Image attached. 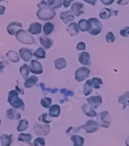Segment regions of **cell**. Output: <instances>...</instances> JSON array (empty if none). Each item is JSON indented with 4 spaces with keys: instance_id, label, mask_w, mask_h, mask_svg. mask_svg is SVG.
<instances>
[{
    "instance_id": "obj_52",
    "label": "cell",
    "mask_w": 129,
    "mask_h": 146,
    "mask_svg": "<svg viewBox=\"0 0 129 146\" xmlns=\"http://www.w3.org/2000/svg\"><path fill=\"white\" fill-rule=\"evenodd\" d=\"M125 145H126V146H129V137L127 138V140L125 141Z\"/></svg>"
},
{
    "instance_id": "obj_27",
    "label": "cell",
    "mask_w": 129,
    "mask_h": 146,
    "mask_svg": "<svg viewBox=\"0 0 129 146\" xmlns=\"http://www.w3.org/2000/svg\"><path fill=\"white\" fill-rule=\"evenodd\" d=\"M71 141L74 146H84V139L79 135H72Z\"/></svg>"
},
{
    "instance_id": "obj_10",
    "label": "cell",
    "mask_w": 129,
    "mask_h": 146,
    "mask_svg": "<svg viewBox=\"0 0 129 146\" xmlns=\"http://www.w3.org/2000/svg\"><path fill=\"white\" fill-rule=\"evenodd\" d=\"M84 129L87 133H94L99 129V125L95 121L89 120L84 125Z\"/></svg>"
},
{
    "instance_id": "obj_2",
    "label": "cell",
    "mask_w": 129,
    "mask_h": 146,
    "mask_svg": "<svg viewBox=\"0 0 129 146\" xmlns=\"http://www.w3.org/2000/svg\"><path fill=\"white\" fill-rule=\"evenodd\" d=\"M8 101L11 106L14 108L24 109V108H25L24 102L19 98V92H17L16 90H13L9 91Z\"/></svg>"
},
{
    "instance_id": "obj_23",
    "label": "cell",
    "mask_w": 129,
    "mask_h": 146,
    "mask_svg": "<svg viewBox=\"0 0 129 146\" xmlns=\"http://www.w3.org/2000/svg\"><path fill=\"white\" fill-rule=\"evenodd\" d=\"M38 81V78L36 76H30L29 78H27L25 83H24V87L25 88H30L33 87Z\"/></svg>"
},
{
    "instance_id": "obj_11",
    "label": "cell",
    "mask_w": 129,
    "mask_h": 146,
    "mask_svg": "<svg viewBox=\"0 0 129 146\" xmlns=\"http://www.w3.org/2000/svg\"><path fill=\"white\" fill-rule=\"evenodd\" d=\"M84 5L82 3H80V2L74 3L71 6L72 13L76 16H80L84 13Z\"/></svg>"
},
{
    "instance_id": "obj_41",
    "label": "cell",
    "mask_w": 129,
    "mask_h": 146,
    "mask_svg": "<svg viewBox=\"0 0 129 146\" xmlns=\"http://www.w3.org/2000/svg\"><path fill=\"white\" fill-rule=\"evenodd\" d=\"M47 116H48V114L47 113H44V114H41L39 117V120L43 121V122L44 123H47V124H49V123L51 122V120L50 119H48L47 118Z\"/></svg>"
},
{
    "instance_id": "obj_33",
    "label": "cell",
    "mask_w": 129,
    "mask_h": 146,
    "mask_svg": "<svg viewBox=\"0 0 129 146\" xmlns=\"http://www.w3.org/2000/svg\"><path fill=\"white\" fill-rule=\"evenodd\" d=\"M91 92H92L91 80H87L84 84V94L85 96H87L89 95Z\"/></svg>"
},
{
    "instance_id": "obj_25",
    "label": "cell",
    "mask_w": 129,
    "mask_h": 146,
    "mask_svg": "<svg viewBox=\"0 0 129 146\" xmlns=\"http://www.w3.org/2000/svg\"><path fill=\"white\" fill-rule=\"evenodd\" d=\"M54 65H55L56 69L62 70L65 68L66 66V61L64 58H57L54 60Z\"/></svg>"
},
{
    "instance_id": "obj_36",
    "label": "cell",
    "mask_w": 129,
    "mask_h": 146,
    "mask_svg": "<svg viewBox=\"0 0 129 146\" xmlns=\"http://www.w3.org/2000/svg\"><path fill=\"white\" fill-rule=\"evenodd\" d=\"M91 84H92V87H94L95 89H99L100 85L103 84V81L100 78L94 77L91 80Z\"/></svg>"
},
{
    "instance_id": "obj_12",
    "label": "cell",
    "mask_w": 129,
    "mask_h": 146,
    "mask_svg": "<svg viewBox=\"0 0 129 146\" xmlns=\"http://www.w3.org/2000/svg\"><path fill=\"white\" fill-rule=\"evenodd\" d=\"M87 102L92 108H98L102 103V98L100 96H91L87 98Z\"/></svg>"
},
{
    "instance_id": "obj_8",
    "label": "cell",
    "mask_w": 129,
    "mask_h": 146,
    "mask_svg": "<svg viewBox=\"0 0 129 146\" xmlns=\"http://www.w3.org/2000/svg\"><path fill=\"white\" fill-rule=\"evenodd\" d=\"M29 71L35 74H41L43 70V66L40 62L37 61V60H32L30 65H29Z\"/></svg>"
},
{
    "instance_id": "obj_31",
    "label": "cell",
    "mask_w": 129,
    "mask_h": 146,
    "mask_svg": "<svg viewBox=\"0 0 129 146\" xmlns=\"http://www.w3.org/2000/svg\"><path fill=\"white\" fill-rule=\"evenodd\" d=\"M19 72H20V74H21L22 76L23 77V78L27 79V77H29V67L28 66L27 64H24V65H23V66L20 67Z\"/></svg>"
},
{
    "instance_id": "obj_46",
    "label": "cell",
    "mask_w": 129,
    "mask_h": 146,
    "mask_svg": "<svg viewBox=\"0 0 129 146\" xmlns=\"http://www.w3.org/2000/svg\"><path fill=\"white\" fill-rule=\"evenodd\" d=\"M129 3V0H118L117 4L120 5H126Z\"/></svg>"
},
{
    "instance_id": "obj_48",
    "label": "cell",
    "mask_w": 129,
    "mask_h": 146,
    "mask_svg": "<svg viewBox=\"0 0 129 146\" xmlns=\"http://www.w3.org/2000/svg\"><path fill=\"white\" fill-rule=\"evenodd\" d=\"M85 3H87L90 5H95L96 3H97V0H84Z\"/></svg>"
},
{
    "instance_id": "obj_40",
    "label": "cell",
    "mask_w": 129,
    "mask_h": 146,
    "mask_svg": "<svg viewBox=\"0 0 129 146\" xmlns=\"http://www.w3.org/2000/svg\"><path fill=\"white\" fill-rule=\"evenodd\" d=\"M129 98V92H126V93L124 94V95L122 96H120L119 97V99H118V101L119 103H121V104H125V102L128 101V98Z\"/></svg>"
},
{
    "instance_id": "obj_14",
    "label": "cell",
    "mask_w": 129,
    "mask_h": 146,
    "mask_svg": "<svg viewBox=\"0 0 129 146\" xmlns=\"http://www.w3.org/2000/svg\"><path fill=\"white\" fill-rule=\"evenodd\" d=\"M28 31L33 35L40 34L42 32V25L40 23H33L30 24Z\"/></svg>"
},
{
    "instance_id": "obj_15",
    "label": "cell",
    "mask_w": 129,
    "mask_h": 146,
    "mask_svg": "<svg viewBox=\"0 0 129 146\" xmlns=\"http://www.w3.org/2000/svg\"><path fill=\"white\" fill-rule=\"evenodd\" d=\"M61 19L62 21H63V23L65 24H67L69 23H70L71 21H73L74 19V14L72 13L71 11H65V12H63L61 13Z\"/></svg>"
},
{
    "instance_id": "obj_47",
    "label": "cell",
    "mask_w": 129,
    "mask_h": 146,
    "mask_svg": "<svg viewBox=\"0 0 129 146\" xmlns=\"http://www.w3.org/2000/svg\"><path fill=\"white\" fill-rule=\"evenodd\" d=\"M114 0H100V2L105 5H111L114 3Z\"/></svg>"
},
{
    "instance_id": "obj_7",
    "label": "cell",
    "mask_w": 129,
    "mask_h": 146,
    "mask_svg": "<svg viewBox=\"0 0 129 146\" xmlns=\"http://www.w3.org/2000/svg\"><path fill=\"white\" fill-rule=\"evenodd\" d=\"M34 131L37 135H47L50 134V127L48 125H42L36 123L34 125Z\"/></svg>"
},
{
    "instance_id": "obj_20",
    "label": "cell",
    "mask_w": 129,
    "mask_h": 146,
    "mask_svg": "<svg viewBox=\"0 0 129 146\" xmlns=\"http://www.w3.org/2000/svg\"><path fill=\"white\" fill-rule=\"evenodd\" d=\"M66 31L70 34V36H76V35L78 34L79 33V29H78V26L76 23H71L68 25L67 27V29H66Z\"/></svg>"
},
{
    "instance_id": "obj_9",
    "label": "cell",
    "mask_w": 129,
    "mask_h": 146,
    "mask_svg": "<svg viewBox=\"0 0 129 146\" xmlns=\"http://www.w3.org/2000/svg\"><path fill=\"white\" fill-rule=\"evenodd\" d=\"M22 27H23V25H22L21 23H19V22H12L7 26L6 29H7V32L9 33V34L13 36V35L16 34V33L22 29Z\"/></svg>"
},
{
    "instance_id": "obj_3",
    "label": "cell",
    "mask_w": 129,
    "mask_h": 146,
    "mask_svg": "<svg viewBox=\"0 0 129 146\" xmlns=\"http://www.w3.org/2000/svg\"><path fill=\"white\" fill-rule=\"evenodd\" d=\"M88 33L90 35L96 36L100 33L102 30V24L97 18H90L88 20Z\"/></svg>"
},
{
    "instance_id": "obj_17",
    "label": "cell",
    "mask_w": 129,
    "mask_h": 146,
    "mask_svg": "<svg viewBox=\"0 0 129 146\" xmlns=\"http://www.w3.org/2000/svg\"><path fill=\"white\" fill-rule=\"evenodd\" d=\"M79 62L83 65L85 66H90V56L87 52H82L79 56Z\"/></svg>"
},
{
    "instance_id": "obj_32",
    "label": "cell",
    "mask_w": 129,
    "mask_h": 146,
    "mask_svg": "<svg viewBox=\"0 0 129 146\" xmlns=\"http://www.w3.org/2000/svg\"><path fill=\"white\" fill-rule=\"evenodd\" d=\"M32 135L30 134H26V133H21L18 136V141H23V142H29L31 141Z\"/></svg>"
},
{
    "instance_id": "obj_16",
    "label": "cell",
    "mask_w": 129,
    "mask_h": 146,
    "mask_svg": "<svg viewBox=\"0 0 129 146\" xmlns=\"http://www.w3.org/2000/svg\"><path fill=\"white\" fill-rule=\"evenodd\" d=\"M19 52L21 58L24 61H30V60L32 59V56H33L31 50H29V49H27V48H21Z\"/></svg>"
},
{
    "instance_id": "obj_1",
    "label": "cell",
    "mask_w": 129,
    "mask_h": 146,
    "mask_svg": "<svg viewBox=\"0 0 129 146\" xmlns=\"http://www.w3.org/2000/svg\"><path fill=\"white\" fill-rule=\"evenodd\" d=\"M37 6L39 8V10L37 12V16L41 20L48 21L53 19L56 16L54 9L49 7L47 3H46L44 0L41 1Z\"/></svg>"
},
{
    "instance_id": "obj_29",
    "label": "cell",
    "mask_w": 129,
    "mask_h": 146,
    "mask_svg": "<svg viewBox=\"0 0 129 146\" xmlns=\"http://www.w3.org/2000/svg\"><path fill=\"white\" fill-rule=\"evenodd\" d=\"M54 29V25L52 23L47 22L43 26V33L45 35H50Z\"/></svg>"
},
{
    "instance_id": "obj_49",
    "label": "cell",
    "mask_w": 129,
    "mask_h": 146,
    "mask_svg": "<svg viewBox=\"0 0 129 146\" xmlns=\"http://www.w3.org/2000/svg\"><path fill=\"white\" fill-rule=\"evenodd\" d=\"M5 12V6H3V5H0V15H1V16L4 15Z\"/></svg>"
},
{
    "instance_id": "obj_39",
    "label": "cell",
    "mask_w": 129,
    "mask_h": 146,
    "mask_svg": "<svg viewBox=\"0 0 129 146\" xmlns=\"http://www.w3.org/2000/svg\"><path fill=\"white\" fill-rule=\"evenodd\" d=\"M34 146H45V139L43 138H37L33 142Z\"/></svg>"
},
{
    "instance_id": "obj_19",
    "label": "cell",
    "mask_w": 129,
    "mask_h": 146,
    "mask_svg": "<svg viewBox=\"0 0 129 146\" xmlns=\"http://www.w3.org/2000/svg\"><path fill=\"white\" fill-rule=\"evenodd\" d=\"M82 110L87 116L88 117H95L97 115V113L94 110L91 108L90 106H89L88 104H83L82 105Z\"/></svg>"
},
{
    "instance_id": "obj_24",
    "label": "cell",
    "mask_w": 129,
    "mask_h": 146,
    "mask_svg": "<svg viewBox=\"0 0 129 146\" xmlns=\"http://www.w3.org/2000/svg\"><path fill=\"white\" fill-rule=\"evenodd\" d=\"M6 56L13 63H17V62L19 61V56L16 51L9 50L6 53Z\"/></svg>"
},
{
    "instance_id": "obj_30",
    "label": "cell",
    "mask_w": 129,
    "mask_h": 146,
    "mask_svg": "<svg viewBox=\"0 0 129 146\" xmlns=\"http://www.w3.org/2000/svg\"><path fill=\"white\" fill-rule=\"evenodd\" d=\"M78 29L82 31V32H85V31H87L88 30V21L84 19H80L79 22H78Z\"/></svg>"
},
{
    "instance_id": "obj_26",
    "label": "cell",
    "mask_w": 129,
    "mask_h": 146,
    "mask_svg": "<svg viewBox=\"0 0 129 146\" xmlns=\"http://www.w3.org/2000/svg\"><path fill=\"white\" fill-rule=\"evenodd\" d=\"M12 141H13V135H3L1 137L2 146H10Z\"/></svg>"
},
{
    "instance_id": "obj_13",
    "label": "cell",
    "mask_w": 129,
    "mask_h": 146,
    "mask_svg": "<svg viewBox=\"0 0 129 146\" xmlns=\"http://www.w3.org/2000/svg\"><path fill=\"white\" fill-rule=\"evenodd\" d=\"M118 13V11H113L111 10L110 9L108 8H104L100 12V14H99V16L101 19H109L111 16H116L117 14Z\"/></svg>"
},
{
    "instance_id": "obj_50",
    "label": "cell",
    "mask_w": 129,
    "mask_h": 146,
    "mask_svg": "<svg viewBox=\"0 0 129 146\" xmlns=\"http://www.w3.org/2000/svg\"><path fill=\"white\" fill-rule=\"evenodd\" d=\"M4 68H5V64L3 62L0 61V73L3 71Z\"/></svg>"
},
{
    "instance_id": "obj_35",
    "label": "cell",
    "mask_w": 129,
    "mask_h": 146,
    "mask_svg": "<svg viewBox=\"0 0 129 146\" xmlns=\"http://www.w3.org/2000/svg\"><path fill=\"white\" fill-rule=\"evenodd\" d=\"M35 57H37V59H44L46 58V52L43 49V48L40 47L37 49V50L33 53Z\"/></svg>"
},
{
    "instance_id": "obj_28",
    "label": "cell",
    "mask_w": 129,
    "mask_h": 146,
    "mask_svg": "<svg viewBox=\"0 0 129 146\" xmlns=\"http://www.w3.org/2000/svg\"><path fill=\"white\" fill-rule=\"evenodd\" d=\"M47 4L51 9H59L63 5V2L61 0H47Z\"/></svg>"
},
{
    "instance_id": "obj_42",
    "label": "cell",
    "mask_w": 129,
    "mask_h": 146,
    "mask_svg": "<svg viewBox=\"0 0 129 146\" xmlns=\"http://www.w3.org/2000/svg\"><path fill=\"white\" fill-rule=\"evenodd\" d=\"M120 33L122 36L124 37H128L129 36V27H123L122 29L120 30Z\"/></svg>"
},
{
    "instance_id": "obj_38",
    "label": "cell",
    "mask_w": 129,
    "mask_h": 146,
    "mask_svg": "<svg viewBox=\"0 0 129 146\" xmlns=\"http://www.w3.org/2000/svg\"><path fill=\"white\" fill-rule=\"evenodd\" d=\"M106 41L109 43H112L115 41V36H114V35L113 34V33L112 32H108L106 35Z\"/></svg>"
},
{
    "instance_id": "obj_51",
    "label": "cell",
    "mask_w": 129,
    "mask_h": 146,
    "mask_svg": "<svg viewBox=\"0 0 129 146\" xmlns=\"http://www.w3.org/2000/svg\"><path fill=\"white\" fill-rule=\"evenodd\" d=\"M16 91H19V92H20V93H21L22 94H24V91H23V90H21L20 88H19L18 86H16Z\"/></svg>"
},
{
    "instance_id": "obj_34",
    "label": "cell",
    "mask_w": 129,
    "mask_h": 146,
    "mask_svg": "<svg viewBox=\"0 0 129 146\" xmlns=\"http://www.w3.org/2000/svg\"><path fill=\"white\" fill-rule=\"evenodd\" d=\"M28 126H29V123L27 121V120H21V121L19 122V125L18 126H17V130H18L19 131H23L27 130Z\"/></svg>"
},
{
    "instance_id": "obj_44",
    "label": "cell",
    "mask_w": 129,
    "mask_h": 146,
    "mask_svg": "<svg viewBox=\"0 0 129 146\" xmlns=\"http://www.w3.org/2000/svg\"><path fill=\"white\" fill-rule=\"evenodd\" d=\"M61 93L63 94V95L65 96H73L74 95V92L71 91V90H68L66 89H62L61 90Z\"/></svg>"
},
{
    "instance_id": "obj_18",
    "label": "cell",
    "mask_w": 129,
    "mask_h": 146,
    "mask_svg": "<svg viewBox=\"0 0 129 146\" xmlns=\"http://www.w3.org/2000/svg\"><path fill=\"white\" fill-rule=\"evenodd\" d=\"M6 117L10 120H19L21 118V114L16 111L15 109H9L6 111Z\"/></svg>"
},
{
    "instance_id": "obj_45",
    "label": "cell",
    "mask_w": 129,
    "mask_h": 146,
    "mask_svg": "<svg viewBox=\"0 0 129 146\" xmlns=\"http://www.w3.org/2000/svg\"><path fill=\"white\" fill-rule=\"evenodd\" d=\"M74 0H63V5L65 8H68L70 3L73 2Z\"/></svg>"
},
{
    "instance_id": "obj_6",
    "label": "cell",
    "mask_w": 129,
    "mask_h": 146,
    "mask_svg": "<svg viewBox=\"0 0 129 146\" xmlns=\"http://www.w3.org/2000/svg\"><path fill=\"white\" fill-rule=\"evenodd\" d=\"M90 70L87 67H80L79 69H77L75 72V79L78 82H82L89 77L90 75Z\"/></svg>"
},
{
    "instance_id": "obj_43",
    "label": "cell",
    "mask_w": 129,
    "mask_h": 146,
    "mask_svg": "<svg viewBox=\"0 0 129 146\" xmlns=\"http://www.w3.org/2000/svg\"><path fill=\"white\" fill-rule=\"evenodd\" d=\"M76 50L79 51L85 50H86V45L84 42H80L76 45Z\"/></svg>"
},
{
    "instance_id": "obj_21",
    "label": "cell",
    "mask_w": 129,
    "mask_h": 146,
    "mask_svg": "<svg viewBox=\"0 0 129 146\" xmlns=\"http://www.w3.org/2000/svg\"><path fill=\"white\" fill-rule=\"evenodd\" d=\"M40 42L41 45L45 48V49H50L53 44V41L50 38L47 36H43L40 38Z\"/></svg>"
},
{
    "instance_id": "obj_5",
    "label": "cell",
    "mask_w": 129,
    "mask_h": 146,
    "mask_svg": "<svg viewBox=\"0 0 129 146\" xmlns=\"http://www.w3.org/2000/svg\"><path fill=\"white\" fill-rule=\"evenodd\" d=\"M111 116L109 112L105 111L100 112L98 116V125L103 127L108 128L110 125H111Z\"/></svg>"
},
{
    "instance_id": "obj_22",
    "label": "cell",
    "mask_w": 129,
    "mask_h": 146,
    "mask_svg": "<svg viewBox=\"0 0 129 146\" xmlns=\"http://www.w3.org/2000/svg\"><path fill=\"white\" fill-rule=\"evenodd\" d=\"M49 114L51 117H57L61 114V108L58 104H54L50 108L49 110Z\"/></svg>"
},
{
    "instance_id": "obj_54",
    "label": "cell",
    "mask_w": 129,
    "mask_h": 146,
    "mask_svg": "<svg viewBox=\"0 0 129 146\" xmlns=\"http://www.w3.org/2000/svg\"><path fill=\"white\" fill-rule=\"evenodd\" d=\"M0 125H1V120H0Z\"/></svg>"
},
{
    "instance_id": "obj_37",
    "label": "cell",
    "mask_w": 129,
    "mask_h": 146,
    "mask_svg": "<svg viewBox=\"0 0 129 146\" xmlns=\"http://www.w3.org/2000/svg\"><path fill=\"white\" fill-rule=\"evenodd\" d=\"M52 103V99L50 98H43L41 99L40 104L45 108H50V104Z\"/></svg>"
},
{
    "instance_id": "obj_55",
    "label": "cell",
    "mask_w": 129,
    "mask_h": 146,
    "mask_svg": "<svg viewBox=\"0 0 129 146\" xmlns=\"http://www.w3.org/2000/svg\"><path fill=\"white\" fill-rule=\"evenodd\" d=\"M0 139H1V138H0Z\"/></svg>"
},
{
    "instance_id": "obj_4",
    "label": "cell",
    "mask_w": 129,
    "mask_h": 146,
    "mask_svg": "<svg viewBox=\"0 0 129 146\" xmlns=\"http://www.w3.org/2000/svg\"><path fill=\"white\" fill-rule=\"evenodd\" d=\"M16 37L18 41L23 43V44L30 45V44L35 43L34 38L32 36L30 33H29L24 29H20L19 31L16 33Z\"/></svg>"
},
{
    "instance_id": "obj_53",
    "label": "cell",
    "mask_w": 129,
    "mask_h": 146,
    "mask_svg": "<svg viewBox=\"0 0 129 146\" xmlns=\"http://www.w3.org/2000/svg\"><path fill=\"white\" fill-rule=\"evenodd\" d=\"M3 1H5V0H0V3H1V2H3Z\"/></svg>"
}]
</instances>
